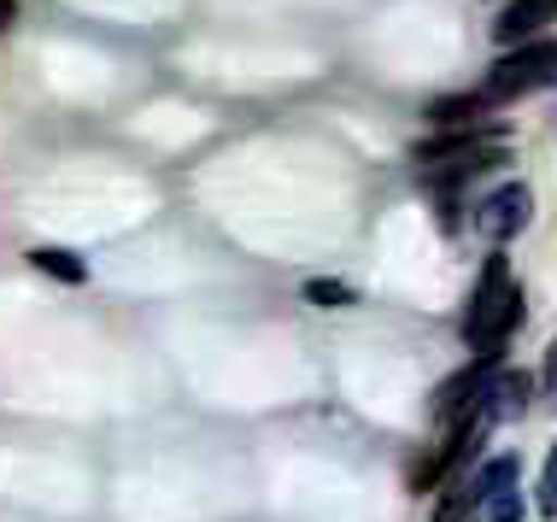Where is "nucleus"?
I'll list each match as a JSON object with an SVG mask.
<instances>
[{
    "instance_id": "f257e3e1",
    "label": "nucleus",
    "mask_w": 557,
    "mask_h": 522,
    "mask_svg": "<svg viewBox=\"0 0 557 522\" xmlns=\"http://www.w3.org/2000/svg\"><path fill=\"white\" fill-rule=\"evenodd\" d=\"M522 323V288L510 276L505 259H487L481 264V282H475V300L463 311V340L475 347V358H499L510 347Z\"/></svg>"
},
{
    "instance_id": "f03ea898",
    "label": "nucleus",
    "mask_w": 557,
    "mask_h": 522,
    "mask_svg": "<svg viewBox=\"0 0 557 522\" xmlns=\"http://www.w3.org/2000/svg\"><path fill=\"white\" fill-rule=\"evenodd\" d=\"M546 83H557V41L534 36V41H517L510 53L493 59V71L481 77V100L499 107V100L534 95V88H546Z\"/></svg>"
},
{
    "instance_id": "7ed1b4c3",
    "label": "nucleus",
    "mask_w": 557,
    "mask_h": 522,
    "mask_svg": "<svg viewBox=\"0 0 557 522\" xmlns=\"http://www.w3.org/2000/svg\"><path fill=\"white\" fill-rule=\"evenodd\" d=\"M487 387H493V358H475L470 370L446 376L441 387H434V399H429L434 423L451 428V423H463V417H475L481 406H487Z\"/></svg>"
},
{
    "instance_id": "20e7f679",
    "label": "nucleus",
    "mask_w": 557,
    "mask_h": 522,
    "mask_svg": "<svg viewBox=\"0 0 557 522\" xmlns=\"http://www.w3.org/2000/svg\"><path fill=\"white\" fill-rule=\"evenodd\" d=\"M529 217H534L529 183H505V188L481 194V206H475V235H481V241H510V235H517Z\"/></svg>"
},
{
    "instance_id": "39448f33",
    "label": "nucleus",
    "mask_w": 557,
    "mask_h": 522,
    "mask_svg": "<svg viewBox=\"0 0 557 522\" xmlns=\"http://www.w3.org/2000/svg\"><path fill=\"white\" fill-rule=\"evenodd\" d=\"M475 505H487L493 522H517L522 517V499H517V458H493V464H481L475 475Z\"/></svg>"
},
{
    "instance_id": "423d86ee",
    "label": "nucleus",
    "mask_w": 557,
    "mask_h": 522,
    "mask_svg": "<svg viewBox=\"0 0 557 522\" xmlns=\"http://www.w3.org/2000/svg\"><path fill=\"white\" fill-rule=\"evenodd\" d=\"M546 24H557V0H510L499 18H493V36L505 48H517V41H534Z\"/></svg>"
},
{
    "instance_id": "0eeeda50",
    "label": "nucleus",
    "mask_w": 557,
    "mask_h": 522,
    "mask_svg": "<svg viewBox=\"0 0 557 522\" xmlns=\"http://www.w3.org/2000/svg\"><path fill=\"white\" fill-rule=\"evenodd\" d=\"M29 264H36V271H48V276H59L65 288H77V282L88 276L77 252H59V247H36V252H29Z\"/></svg>"
},
{
    "instance_id": "6e6552de",
    "label": "nucleus",
    "mask_w": 557,
    "mask_h": 522,
    "mask_svg": "<svg viewBox=\"0 0 557 522\" xmlns=\"http://www.w3.org/2000/svg\"><path fill=\"white\" fill-rule=\"evenodd\" d=\"M475 511V482H451V494L441 499V511H434V522H463Z\"/></svg>"
},
{
    "instance_id": "1a4fd4ad",
    "label": "nucleus",
    "mask_w": 557,
    "mask_h": 522,
    "mask_svg": "<svg viewBox=\"0 0 557 522\" xmlns=\"http://www.w3.org/2000/svg\"><path fill=\"white\" fill-rule=\"evenodd\" d=\"M534 511L557 522V446H552V458H546V475H540V487H534Z\"/></svg>"
},
{
    "instance_id": "9d476101",
    "label": "nucleus",
    "mask_w": 557,
    "mask_h": 522,
    "mask_svg": "<svg viewBox=\"0 0 557 522\" xmlns=\"http://www.w3.org/2000/svg\"><path fill=\"white\" fill-rule=\"evenodd\" d=\"M306 300H318V306H352V288H341V282H311Z\"/></svg>"
},
{
    "instance_id": "9b49d317",
    "label": "nucleus",
    "mask_w": 557,
    "mask_h": 522,
    "mask_svg": "<svg viewBox=\"0 0 557 522\" xmlns=\"http://www.w3.org/2000/svg\"><path fill=\"white\" fill-rule=\"evenodd\" d=\"M540 399L557 411V340H552V352H546V370H540Z\"/></svg>"
},
{
    "instance_id": "f8f14e48",
    "label": "nucleus",
    "mask_w": 557,
    "mask_h": 522,
    "mask_svg": "<svg viewBox=\"0 0 557 522\" xmlns=\"http://www.w3.org/2000/svg\"><path fill=\"white\" fill-rule=\"evenodd\" d=\"M12 18H18V0H0V29H7Z\"/></svg>"
}]
</instances>
